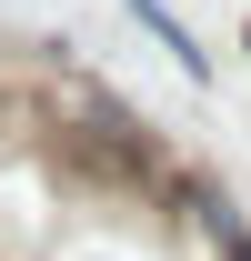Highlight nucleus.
<instances>
[{
	"label": "nucleus",
	"mask_w": 251,
	"mask_h": 261,
	"mask_svg": "<svg viewBox=\"0 0 251 261\" xmlns=\"http://www.w3.org/2000/svg\"><path fill=\"white\" fill-rule=\"evenodd\" d=\"M121 10H131L151 40H161V50H171V61H181V81H211V50H201V31H191L171 0H121Z\"/></svg>",
	"instance_id": "1"
},
{
	"label": "nucleus",
	"mask_w": 251,
	"mask_h": 261,
	"mask_svg": "<svg viewBox=\"0 0 251 261\" xmlns=\"http://www.w3.org/2000/svg\"><path fill=\"white\" fill-rule=\"evenodd\" d=\"M0 81H10V40H0Z\"/></svg>",
	"instance_id": "2"
},
{
	"label": "nucleus",
	"mask_w": 251,
	"mask_h": 261,
	"mask_svg": "<svg viewBox=\"0 0 251 261\" xmlns=\"http://www.w3.org/2000/svg\"><path fill=\"white\" fill-rule=\"evenodd\" d=\"M241 50H251V31H241Z\"/></svg>",
	"instance_id": "3"
}]
</instances>
